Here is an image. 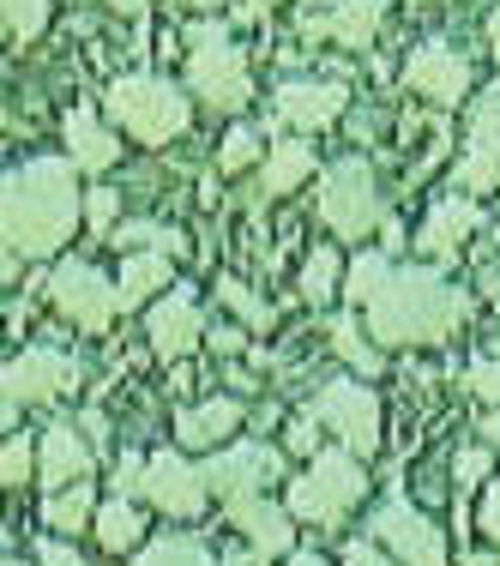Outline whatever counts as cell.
I'll return each instance as SVG.
<instances>
[{
    "label": "cell",
    "mask_w": 500,
    "mask_h": 566,
    "mask_svg": "<svg viewBox=\"0 0 500 566\" xmlns=\"http://www.w3.org/2000/svg\"><path fill=\"white\" fill-rule=\"evenodd\" d=\"M85 223V193H79V164L73 157H31L7 169L0 187V235L24 260H55Z\"/></svg>",
    "instance_id": "6da1fadb"
},
{
    "label": "cell",
    "mask_w": 500,
    "mask_h": 566,
    "mask_svg": "<svg viewBox=\"0 0 500 566\" xmlns=\"http://www.w3.org/2000/svg\"><path fill=\"white\" fill-rule=\"evenodd\" d=\"M362 314H368V332L381 349L446 344L470 319V295L458 283H446L440 272H428V265H392Z\"/></svg>",
    "instance_id": "7a4b0ae2"
},
{
    "label": "cell",
    "mask_w": 500,
    "mask_h": 566,
    "mask_svg": "<svg viewBox=\"0 0 500 566\" xmlns=\"http://www.w3.org/2000/svg\"><path fill=\"white\" fill-rule=\"evenodd\" d=\"M187 85L206 109L218 115H241L253 103V78H248V55L236 49L229 24H218L206 12V24L187 31Z\"/></svg>",
    "instance_id": "3957f363"
},
{
    "label": "cell",
    "mask_w": 500,
    "mask_h": 566,
    "mask_svg": "<svg viewBox=\"0 0 500 566\" xmlns=\"http://www.w3.org/2000/svg\"><path fill=\"white\" fill-rule=\"evenodd\" d=\"M110 120L121 133H133L139 145H169L187 133V120H194V97H181V85H169V78L157 73H127L110 85Z\"/></svg>",
    "instance_id": "277c9868"
},
{
    "label": "cell",
    "mask_w": 500,
    "mask_h": 566,
    "mask_svg": "<svg viewBox=\"0 0 500 566\" xmlns=\"http://www.w3.org/2000/svg\"><path fill=\"white\" fill-rule=\"evenodd\" d=\"M362 494H368L362 458L350 447H332V452H314V464L290 482L283 506H290L302 524H344L350 506H362Z\"/></svg>",
    "instance_id": "5b68a950"
},
{
    "label": "cell",
    "mask_w": 500,
    "mask_h": 566,
    "mask_svg": "<svg viewBox=\"0 0 500 566\" xmlns=\"http://www.w3.org/2000/svg\"><path fill=\"white\" fill-rule=\"evenodd\" d=\"M79 380H85V368H79V356H66V349H55V344L19 349V356L7 361V374H0V392H7L0 422H7V434H19V410L79 392Z\"/></svg>",
    "instance_id": "8992f818"
},
{
    "label": "cell",
    "mask_w": 500,
    "mask_h": 566,
    "mask_svg": "<svg viewBox=\"0 0 500 566\" xmlns=\"http://www.w3.org/2000/svg\"><path fill=\"white\" fill-rule=\"evenodd\" d=\"M320 223L337 241H362L374 229H386V206H381V181H374L368 157H344L320 175Z\"/></svg>",
    "instance_id": "52a82bcc"
},
{
    "label": "cell",
    "mask_w": 500,
    "mask_h": 566,
    "mask_svg": "<svg viewBox=\"0 0 500 566\" xmlns=\"http://www.w3.org/2000/svg\"><path fill=\"white\" fill-rule=\"evenodd\" d=\"M308 410L320 416L326 434H337V447H350L356 458L381 452V392H374L362 374H356V380H350V374H344V380H326Z\"/></svg>",
    "instance_id": "ba28073f"
},
{
    "label": "cell",
    "mask_w": 500,
    "mask_h": 566,
    "mask_svg": "<svg viewBox=\"0 0 500 566\" xmlns=\"http://www.w3.org/2000/svg\"><path fill=\"white\" fill-rule=\"evenodd\" d=\"M49 302L61 307V319H73L79 332H110L127 307H121V283H110L91 260H61L49 272Z\"/></svg>",
    "instance_id": "9c48e42d"
},
{
    "label": "cell",
    "mask_w": 500,
    "mask_h": 566,
    "mask_svg": "<svg viewBox=\"0 0 500 566\" xmlns=\"http://www.w3.org/2000/svg\"><path fill=\"white\" fill-rule=\"evenodd\" d=\"M368 536L398 566H446V531L428 518L423 506H410V501H386L368 518Z\"/></svg>",
    "instance_id": "30bf717a"
},
{
    "label": "cell",
    "mask_w": 500,
    "mask_h": 566,
    "mask_svg": "<svg viewBox=\"0 0 500 566\" xmlns=\"http://www.w3.org/2000/svg\"><path fill=\"white\" fill-rule=\"evenodd\" d=\"M206 482L223 506L248 501V494H265V482H283V452L260 447V440H229V447L206 458Z\"/></svg>",
    "instance_id": "8fae6325"
},
{
    "label": "cell",
    "mask_w": 500,
    "mask_h": 566,
    "mask_svg": "<svg viewBox=\"0 0 500 566\" xmlns=\"http://www.w3.org/2000/svg\"><path fill=\"white\" fill-rule=\"evenodd\" d=\"M452 181H458V193H494L500 187V91L470 103L465 151H458Z\"/></svg>",
    "instance_id": "7c38bea8"
},
{
    "label": "cell",
    "mask_w": 500,
    "mask_h": 566,
    "mask_svg": "<svg viewBox=\"0 0 500 566\" xmlns=\"http://www.w3.org/2000/svg\"><path fill=\"white\" fill-rule=\"evenodd\" d=\"M145 338H152L157 361H187L206 344V314H199V302L187 290H164L145 307Z\"/></svg>",
    "instance_id": "4fadbf2b"
},
{
    "label": "cell",
    "mask_w": 500,
    "mask_h": 566,
    "mask_svg": "<svg viewBox=\"0 0 500 566\" xmlns=\"http://www.w3.org/2000/svg\"><path fill=\"white\" fill-rule=\"evenodd\" d=\"M350 91L337 78H283L272 91V127H290V133H320L344 115Z\"/></svg>",
    "instance_id": "5bb4252c"
},
{
    "label": "cell",
    "mask_w": 500,
    "mask_h": 566,
    "mask_svg": "<svg viewBox=\"0 0 500 566\" xmlns=\"http://www.w3.org/2000/svg\"><path fill=\"white\" fill-rule=\"evenodd\" d=\"M145 501L169 512V518H199L211 501V482L199 464H187V452H157L145 464Z\"/></svg>",
    "instance_id": "9a60e30c"
},
{
    "label": "cell",
    "mask_w": 500,
    "mask_h": 566,
    "mask_svg": "<svg viewBox=\"0 0 500 566\" xmlns=\"http://www.w3.org/2000/svg\"><path fill=\"white\" fill-rule=\"evenodd\" d=\"M91 464H97V447H91V434L79 422H49L43 434H37V482H43L49 494L85 482Z\"/></svg>",
    "instance_id": "2e32d148"
},
{
    "label": "cell",
    "mask_w": 500,
    "mask_h": 566,
    "mask_svg": "<svg viewBox=\"0 0 500 566\" xmlns=\"http://www.w3.org/2000/svg\"><path fill=\"white\" fill-rule=\"evenodd\" d=\"M404 85L416 91V97L440 103V109H452V103L470 97V61L458 55L452 43H423L410 61H404Z\"/></svg>",
    "instance_id": "e0dca14e"
},
{
    "label": "cell",
    "mask_w": 500,
    "mask_h": 566,
    "mask_svg": "<svg viewBox=\"0 0 500 566\" xmlns=\"http://www.w3.org/2000/svg\"><path fill=\"white\" fill-rule=\"evenodd\" d=\"M386 7L381 0H337L326 12H308L302 19V43H337V49H368L381 36Z\"/></svg>",
    "instance_id": "ac0fdd59"
},
{
    "label": "cell",
    "mask_w": 500,
    "mask_h": 566,
    "mask_svg": "<svg viewBox=\"0 0 500 566\" xmlns=\"http://www.w3.org/2000/svg\"><path fill=\"white\" fill-rule=\"evenodd\" d=\"M477 223H482V206L470 193H446L428 206V218L423 229H416V248L428 253V260H452L458 248H465L470 235H477Z\"/></svg>",
    "instance_id": "d6986e66"
},
{
    "label": "cell",
    "mask_w": 500,
    "mask_h": 566,
    "mask_svg": "<svg viewBox=\"0 0 500 566\" xmlns=\"http://www.w3.org/2000/svg\"><path fill=\"white\" fill-rule=\"evenodd\" d=\"M229 524L241 531V543L248 548H260L265 560H278V555H295V512L290 506H272L265 494H248V501H229Z\"/></svg>",
    "instance_id": "ffe728a7"
},
{
    "label": "cell",
    "mask_w": 500,
    "mask_h": 566,
    "mask_svg": "<svg viewBox=\"0 0 500 566\" xmlns=\"http://www.w3.org/2000/svg\"><path fill=\"white\" fill-rule=\"evenodd\" d=\"M236 428H241L236 398H206V403H187V410L175 416V440H181L187 452H218V447H229Z\"/></svg>",
    "instance_id": "44dd1931"
},
{
    "label": "cell",
    "mask_w": 500,
    "mask_h": 566,
    "mask_svg": "<svg viewBox=\"0 0 500 566\" xmlns=\"http://www.w3.org/2000/svg\"><path fill=\"white\" fill-rule=\"evenodd\" d=\"M61 133H66V157H73L79 169H91V175H110V169H115L121 139L97 120V109H85V103H79V109H66Z\"/></svg>",
    "instance_id": "7402d4cb"
},
{
    "label": "cell",
    "mask_w": 500,
    "mask_h": 566,
    "mask_svg": "<svg viewBox=\"0 0 500 566\" xmlns=\"http://www.w3.org/2000/svg\"><path fill=\"white\" fill-rule=\"evenodd\" d=\"M115 283H121V307H152L157 290H175V253H127Z\"/></svg>",
    "instance_id": "603a6c76"
},
{
    "label": "cell",
    "mask_w": 500,
    "mask_h": 566,
    "mask_svg": "<svg viewBox=\"0 0 500 566\" xmlns=\"http://www.w3.org/2000/svg\"><path fill=\"white\" fill-rule=\"evenodd\" d=\"M314 175V145H302V133L295 139H283L265 151V164H260V193L265 199H278V193H295V187Z\"/></svg>",
    "instance_id": "cb8c5ba5"
},
{
    "label": "cell",
    "mask_w": 500,
    "mask_h": 566,
    "mask_svg": "<svg viewBox=\"0 0 500 566\" xmlns=\"http://www.w3.org/2000/svg\"><path fill=\"white\" fill-rule=\"evenodd\" d=\"M326 344H332V356H337V361H350V374H362V380H374V374L386 368V349L374 344V332H368V326H356L350 314H337L332 326H326Z\"/></svg>",
    "instance_id": "d4e9b609"
},
{
    "label": "cell",
    "mask_w": 500,
    "mask_h": 566,
    "mask_svg": "<svg viewBox=\"0 0 500 566\" xmlns=\"http://www.w3.org/2000/svg\"><path fill=\"white\" fill-rule=\"evenodd\" d=\"M337 290H344V253H337L332 241H320V248L302 260V277H295V295H302L308 307H320V302H332Z\"/></svg>",
    "instance_id": "484cf974"
},
{
    "label": "cell",
    "mask_w": 500,
    "mask_h": 566,
    "mask_svg": "<svg viewBox=\"0 0 500 566\" xmlns=\"http://www.w3.org/2000/svg\"><path fill=\"white\" fill-rule=\"evenodd\" d=\"M91 531H97V543L110 548V555H133V548H139V536H145V512L115 494L110 506H97V524H91Z\"/></svg>",
    "instance_id": "4316f807"
},
{
    "label": "cell",
    "mask_w": 500,
    "mask_h": 566,
    "mask_svg": "<svg viewBox=\"0 0 500 566\" xmlns=\"http://www.w3.org/2000/svg\"><path fill=\"white\" fill-rule=\"evenodd\" d=\"M43 524H49V531H61V536L91 531V524H97V494H91V482H73V489H55V494H49Z\"/></svg>",
    "instance_id": "83f0119b"
},
{
    "label": "cell",
    "mask_w": 500,
    "mask_h": 566,
    "mask_svg": "<svg viewBox=\"0 0 500 566\" xmlns=\"http://www.w3.org/2000/svg\"><path fill=\"white\" fill-rule=\"evenodd\" d=\"M110 248H121V253H175V260H181V253H187V235H181L175 223L139 218V223H115Z\"/></svg>",
    "instance_id": "f1b7e54d"
},
{
    "label": "cell",
    "mask_w": 500,
    "mask_h": 566,
    "mask_svg": "<svg viewBox=\"0 0 500 566\" xmlns=\"http://www.w3.org/2000/svg\"><path fill=\"white\" fill-rule=\"evenodd\" d=\"M218 302L229 307V314H236V326L253 332V338H265V332L278 326V307L265 302V295H253L241 277H218Z\"/></svg>",
    "instance_id": "f546056e"
},
{
    "label": "cell",
    "mask_w": 500,
    "mask_h": 566,
    "mask_svg": "<svg viewBox=\"0 0 500 566\" xmlns=\"http://www.w3.org/2000/svg\"><path fill=\"white\" fill-rule=\"evenodd\" d=\"M133 566H218V555L199 536H157L133 555Z\"/></svg>",
    "instance_id": "4dcf8cb0"
},
{
    "label": "cell",
    "mask_w": 500,
    "mask_h": 566,
    "mask_svg": "<svg viewBox=\"0 0 500 566\" xmlns=\"http://www.w3.org/2000/svg\"><path fill=\"white\" fill-rule=\"evenodd\" d=\"M49 7H55V0H0L7 43H37V36L49 31Z\"/></svg>",
    "instance_id": "1f68e13d"
},
{
    "label": "cell",
    "mask_w": 500,
    "mask_h": 566,
    "mask_svg": "<svg viewBox=\"0 0 500 566\" xmlns=\"http://www.w3.org/2000/svg\"><path fill=\"white\" fill-rule=\"evenodd\" d=\"M386 272H392L386 253H356V260H350V272H344V295H350L356 307H368L374 290L386 283Z\"/></svg>",
    "instance_id": "d6a6232c"
},
{
    "label": "cell",
    "mask_w": 500,
    "mask_h": 566,
    "mask_svg": "<svg viewBox=\"0 0 500 566\" xmlns=\"http://www.w3.org/2000/svg\"><path fill=\"white\" fill-rule=\"evenodd\" d=\"M0 482H7V489L37 482V440L31 434H7V452H0Z\"/></svg>",
    "instance_id": "836d02e7"
},
{
    "label": "cell",
    "mask_w": 500,
    "mask_h": 566,
    "mask_svg": "<svg viewBox=\"0 0 500 566\" xmlns=\"http://www.w3.org/2000/svg\"><path fill=\"white\" fill-rule=\"evenodd\" d=\"M465 392H470V398H482L489 410H500V349L465 368Z\"/></svg>",
    "instance_id": "e575fe53"
},
{
    "label": "cell",
    "mask_w": 500,
    "mask_h": 566,
    "mask_svg": "<svg viewBox=\"0 0 500 566\" xmlns=\"http://www.w3.org/2000/svg\"><path fill=\"white\" fill-rule=\"evenodd\" d=\"M248 164H260V133H253V127H236V133L223 139V151H218V169H223V175H241Z\"/></svg>",
    "instance_id": "d590c367"
},
{
    "label": "cell",
    "mask_w": 500,
    "mask_h": 566,
    "mask_svg": "<svg viewBox=\"0 0 500 566\" xmlns=\"http://www.w3.org/2000/svg\"><path fill=\"white\" fill-rule=\"evenodd\" d=\"M115 218H121V193L115 187H91L85 193V223L97 229V235H115Z\"/></svg>",
    "instance_id": "8d00e7d4"
},
{
    "label": "cell",
    "mask_w": 500,
    "mask_h": 566,
    "mask_svg": "<svg viewBox=\"0 0 500 566\" xmlns=\"http://www.w3.org/2000/svg\"><path fill=\"white\" fill-rule=\"evenodd\" d=\"M145 464L152 458H139V452H127L115 464V482H110V494H121V501H133V494H145Z\"/></svg>",
    "instance_id": "74e56055"
},
{
    "label": "cell",
    "mask_w": 500,
    "mask_h": 566,
    "mask_svg": "<svg viewBox=\"0 0 500 566\" xmlns=\"http://www.w3.org/2000/svg\"><path fill=\"white\" fill-rule=\"evenodd\" d=\"M452 476H458V489H470V482H489L494 476V458L482 452V447H465L452 458Z\"/></svg>",
    "instance_id": "f35d334b"
},
{
    "label": "cell",
    "mask_w": 500,
    "mask_h": 566,
    "mask_svg": "<svg viewBox=\"0 0 500 566\" xmlns=\"http://www.w3.org/2000/svg\"><path fill=\"white\" fill-rule=\"evenodd\" d=\"M283 447H290V452H320V416L314 410L295 416V422L283 428Z\"/></svg>",
    "instance_id": "ab89813d"
},
{
    "label": "cell",
    "mask_w": 500,
    "mask_h": 566,
    "mask_svg": "<svg viewBox=\"0 0 500 566\" xmlns=\"http://www.w3.org/2000/svg\"><path fill=\"white\" fill-rule=\"evenodd\" d=\"M37 566H91V560L79 555L66 536H43V543H37Z\"/></svg>",
    "instance_id": "60d3db41"
},
{
    "label": "cell",
    "mask_w": 500,
    "mask_h": 566,
    "mask_svg": "<svg viewBox=\"0 0 500 566\" xmlns=\"http://www.w3.org/2000/svg\"><path fill=\"white\" fill-rule=\"evenodd\" d=\"M477 531L489 536V543H500V476L482 489V501H477Z\"/></svg>",
    "instance_id": "b9f144b4"
},
{
    "label": "cell",
    "mask_w": 500,
    "mask_h": 566,
    "mask_svg": "<svg viewBox=\"0 0 500 566\" xmlns=\"http://www.w3.org/2000/svg\"><path fill=\"white\" fill-rule=\"evenodd\" d=\"M337 566H398V560H392L386 548L368 536V543H344V560H337Z\"/></svg>",
    "instance_id": "7bdbcfd3"
},
{
    "label": "cell",
    "mask_w": 500,
    "mask_h": 566,
    "mask_svg": "<svg viewBox=\"0 0 500 566\" xmlns=\"http://www.w3.org/2000/svg\"><path fill=\"white\" fill-rule=\"evenodd\" d=\"M206 349H211V356H241V349H248V326H218V332H206Z\"/></svg>",
    "instance_id": "ee69618b"
},
{
    "label": "cell",
    "mask_w": 500,
    "mask_h": 566,
    "mask_svg": "<svg viewBox=\"0 0 500 566\" xmlns=\"http://www.w3.org/2000/svg\"><path fill=\"white\" fill-rule=\"evenodd\" d=\"M79 428L91 434V447H110V434H103V416H97V410H85V416H79Z\"/></svg>",
    "instance_id": "f6af8a7d"
},
{
    "label": "cell",
    "mask_w": 500,
    "mask_h": 566,
    "mask_svg": "<svg viewBox=\"0 0 500 566\" xmlns=\"http://www.w3.org/2000/svg\"><path fill=\"white\" fill-rule=\"evenodd\" d=\"M110 12H121V19H145V0H103Z\"/></svg>",
    "instance_id": "bcb514c9"
},
{
    "label": "cell",
    "mask_w": 500,
    "mask_h": 566,
    "mask_svg": "<svg viewBox=\"0 0 500 566\" xmlns=\"http://www.w3.org/2000/svg\"><path fill=\"white\" fill-rule=\"evenodd\" d=\"M218 566H265V555H260V548H241V555H223Z\"/></svg>",
    "instance_id": "7dc6e473"
},
{
    "label": "cell",
    "mask_w": 500,
    "mask_h": 566,
    "mask_svg": "<svg viewBox=\"0 0 500 566\" xmlns=\"http://www.w3.org/2000/svg\"><path fill=\"white\" fill-rule=\"evenodd\" d=\"M283 566H332V560L314 555V548H302V555H283Z\"/></svg>",
    "instance_id": "c3c4849f"
},
{
    "label": "cell",
    "mask_w": 500,
    "mask_h": 566,
    "mask_svg": "<svg viewBox=\"0 0 500 566\" xmlns=\"http://www.w3.org/2000/svg\"><path fill=\"white\" fill-rule=\"evenodd\" d=\"M482 440H489V447H500V410L482 416Z\"/></svg>",
    "instance_id": "681fc988"
},
{
    "label": "cell",
    "mask_w": 500,
    "mask_h": 566,
    "mask_svg": "<svg viewBox=\"0 0 500 566\" xmlns=\"http://www.w3.org/2000/svg\"><path fill=\"white\" fill-rule=\"evenodd\" d=\"M489 49H494V61H500V7L489 12Z\"/></svg>",
    "instance_id": "f907efd6"
},
{
    "label": "cell",
    "mask_w": 500,
    "mask_h": 566,
    "mask_svg": "<svg viewBox=\"0 0 500 566\" xmlns=\"http://www.w3.org/2000/svg\"><path fill=\"white\" fill-rule=\"evenodd\" d=\"M181 7H187V12H218L223 0H181Z\"/></svg>",
    "instance_id": "816d5d0a"
},
{
    "label": "cell",
    "mask_w": 500,
    "mask_h": 566,
    "mask_svg": "<svg viewBox=\"0 0 500 566\" xmlns=\"http://www.w3.org/2000/svg\"><path fill=\"white\" fill-rule=\"evenodd\" d=\"M458 566H494V555H465Z\"/></svg>",
    "instance_id": "f5cc1de1"
},
{
    "label": "cell",
    "mask_w": 500,
    "mask_h": 566,
    "mask_svg": "<svg viewBox=\"0 0 500 566\" xmlns=\"http://www.w3.org/2000/svg\"><path fill=\"white\" fill-rule=\"evenodd\" d=\"M265 7H278V0H248V12H265Z\"/></svg>",
    "instance_id": "db71d44e"
},
{
    "label": "cell",
    "mask_w": 500,
    "mask_h": 566,
    "mask_svg": "<svg viewBox=\"0 0 500 566\" xmlns=\"http://www.w3.org/2000/svg\"><path fill=\"white\" fill-rule=\"evenodd\" d=\"M302 7H320V12H326V7H337V0H302Z\"/></svg>",
    "instance_id": "11a10c76"
},
{
    "label": "cell",
    "mask_w": 500,
    "mask_h": 566,
    "mask_svg": "<svg viewBox=\"0 0 500 566\" xmlns=\"http://www.w3.org/2000/svg\"><path fill=\"white\" fill-rule=\"evenodd\" d=\"M7 566H24V560H12V555H7Z\"/></svg>",
    "instance_id": "9f6ffc18"
},
{
    "label": "cell",
    "mask_w": 500,
    "mask_h": 566,
    "mask_svg": "<svg viewBox=\"0 0 500 566\" xmlns=\"http://www.w3.org/2000/svg\"><path fill=\"white\" fill-rule=\"evenodd\" d=\"M494 349H500V344H494Z\"/></svg>",
    "instance_id": "6f0895ef"
}]
</instances>
